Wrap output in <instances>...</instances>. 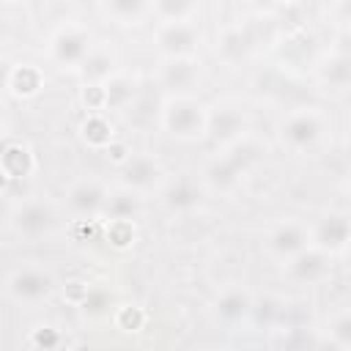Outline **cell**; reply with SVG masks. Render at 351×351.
I'll list each match as a JSON object with an SVG mask.
<instances>
[{"instance_id": "6da1fadb", "label": "cell", "mask_w": 351, "mask_h": 351, "mask_svg": "<svg viewBox=\"0 0 351 351\" xmlns=\"http://www.w3.org/2000/svg\"><path fill=\"white\" fill-rule=\"evenodd\" d=\"M162 129L176 140H200L208 129V107L189 96H167L162 104Z\"/></svg>"}, {"instance_id": "7a4b0ae2", "label": "cell", "mask_w": 351, "mask_h": 351, "mask_svg": "<svg viewBox=\"0 0 351 351\" xmlns=\"http://www.w3.org/2000/svg\"><path fill=\"white\" fill-rule=\"evenodd\" d=\"M258 154H261V148L252 145V143H247V140H239V143H233V145H225V151H219V154L206 165L203 181H206L211 189L225 192V189L236 186L239 176L258 159Z\"/></svg>"}, {"instance_id": "3957f363", "label": "cell", "mask_w": 351, "mask_h": 351, "mask_svg": "<svg viewBox=\"0 0 351 351\" xmlns=\"http://www.w3.org/2000/svg\"><path fill=\"white\" fill-rule=\"evenodd\" d=\"M90 49H93V38L80 25H63L49 38V55L63 69H80Z\"/></svg>"}, {"instance_id": "277c9868", "label": "cell", "mask_w": 351, "mask_h": 351, "mask_svg": "<svg viewBox=\"0 0 351 351\" xmlns=\"http://www.w3.org/2000/svg\"><path fill=\"white\" fill-rule=\"evenodd\" d=\"M8 225L14 228L16 236H22L27 241H36V239L47 236L55 228V208H52V203L38 200V197L36 200H25V203L14 206Z\"/></svg>"}, {"instance_id": "5b68a950", "label": "cell", "mask_w": 351, "mask_h": 351, "mask_svg": "<svg viewBox=\"0 0 351 351\" xmlns=\"http://www.w3.org/2000/svg\"><path fill=\"white\" fill-rule=\"evenodd\" d=\"M154 38L165 58H195L197 44H200V30L192 19L159 22Z\"/></svg>"}, {"instance_id": "8992f818", "label": "cell", "mask_w": 351, "mask_h": 351, "mask_svg": "<svg viewBox=\"0 0 351 351\" xmlns=\"http://www.w3.org/2000/svg\"><path fill=\"white\" fill-rule=\"evenodd\" d=\"M55 288V280L41 266H22L8 277V293L19 304H38Z\"/></svg>"}, {"instance_id": "52a82bcc", "label": "cell", "mask_w": 351, "mask_h": 351, "mask_svg": "<svg viewBox=\"0 0 351 351\" xmlns=\"http://www.w3.org/2000/svg\"><path fill=\"white\" fill-rule=\"evenodd\" d=\"M107 197H110V189L96 181V178H82V181H74L69 189H66V206L74 217L80 219H93V217H101L104 214V206H107Z\"/></svg>"}, {"instance_id": "ba28073f", "label": "cell", "mask_w": 351, "mask_h": 351, "mask_svg": "<svg viewBox=\"0 0 351 351\" xmlns=\"http://www.w3.org/2000/svg\"><path fill=\"white\" fill-rule=\"evenodd\" d=\"M321 134H324V121L315 110H296L280 126V140L293 151H304L315 145Z\"/></svg>"}, {"instance_id": "9c48e42d", "label": "cell", "mask_w": 351, "mask_h": 351, "mask_svg": "<svg viewBox=\"0 0 351 351\" xmlns=\"http://www.w3.org/2000/svg\"><path fill=\"white\" fill-rule=\"evenodd\" d=\"M118 176H121V186L132 189V192H148L154 186L162 184V165L151 156V154H129L123 165H118Z\"/></svg>"}, {"instance_id": "30bf717a", "label": "cell", "mask_w": 351, "mask_h": 351, "mask_svg": "<svg viewBox=\"0 0 351 351\" xmlns=\"http://www.w3.org/2000/svg\"><path fill=\"white\" fill-rule=\"evenodd\" d=\"M304 247H310V230L296 222V219H288V222H280L269 236H266V250L280 258V261H291L293 255H299Z\"/></svg>"}, {"instance_id": "8fae6325", "label": "cell", "mask_w": 351, "mask_h": 351, "mask_svg": "<svg viewBox=\"0 0 351 351\" xmlns=\"http://www.w3.org/2000/svg\"><path fill=\"white\" fill-rule=\"evenodd\" d=\"M200 80L197 58H165L159 66V82L170 88V96H189V88Z\"/></svg>"}, {"instance_id": "7c38bea8", "label": "cell", "mask_w": 351, "mask_h": 351, "mask_svg": "<svg viewBox=\"0 0 351 351\" xmlns=\"http://www.w3.org/2000/svg\"><path fill=\"white\" fill-rule=\"evenodd\" d=\"M348 236H351L348 217L346 214H326L310 230V247H315V250H321L326 255H335V252H343L346 250Z\"/></svg>"}, {"instance_id": "4fadbf2b", "label": "cell", "mask_w": 351, "mask_h": 351, "mask_svg": "<svg viewBox=\"0 0 351 351\" xmlns=\"http://www.w3.org/2000/svg\"><path fill=\"white\" fill-rule=\"evenodd\" d=\"M244 126H247V115L239 107H217L208 110V129L206 134H211L219 145H233L244 137Z\"/></svg>"}, {"instance_id": "5bb4252c", "label": "cell", "mask_w": 351, "mask_h": 351, "mask_svg": "<svg viewBox=\"0 0 351 351\" xmlns=\"http://www.w3.org/2000/svg\"><path fill=\"white\" fill-rule=\"evenodd\" d=\"M252 307H255L252 293H250L247 288L233 285V288H225V291L217 296V302H214V315H217L222 324L233 326V324L247 321V318L252 315Z\"/></svg>"}, {"instance_id": "9a60e30c", "label": "cell", "mask_w": 351, "mask_h": 351, "mask_svg": "<svg viewBox=\"0 0 351 351\" xmlns=\"http://www.w3.org/2000/svg\"><path fill=\"white\" fill-rule=\"evenodd\" d=\"M332 255L315 250V247H304L299 255H293L291 261H285V269H288V277L299 280V282H318L329 274V263Z\"/></svg>"}, {"instance_id": "2e32d148", "label": "cell", "mask_w": 351, "mask_h": 351, "mask_svg": "<svg viewBox=\"0 0 351 351\" xmlns=\"http://www.w3.org/2000/svg\"><path fill=\"white\" fill-rule=\"evenodd\" d=\"M80 74L85 77L88 85H101L112 74H118V55L112 49H107V47H96L93 44V49L88 52V58L80 66Z\"/></svg>"}, {"instance_id": "e0dca14e", "label": "cell", "mask_w": 351, "mask_h": 351, "mask_svg": "<svg viewBox=\"0 0 351 351\" xmlns=\"http://www.w3.org/2000/svg\"><path fill=\"white\" fill-rule=\"evenodd\" d=\"M41 88H44V74H41L38 66H33V63H14V66H11L8 88H5V90H11V93L19 96V99H30V96H36Z\"/></svg>"}, {"instance_id": "ac0fdd59", "label": "cell", "mask_w": 351, "mask_h": 351, "mask_svg": "<svg viewBox=\"0 0 351 351\" xmlns=\"http://www.w3.org/2000/svg\"><path fill=\"white\" fill-rule=\"evenodd\" d=\"M134 93H137V82L129 74H123V71H118L107 82H101L104 110H123L134 99Z\"/></svg>"}, {"instance_id": "d6986e66", "label": "cell", "mask_w": 351, "mask_h": 351, "mask_svg": "<svg viewBox=\"0 0 351 351\" xmlns=\"http://www.w3.org/2000/svg\"><path fill=\"white\" fill-rule=\"evenodd\" d=\"M33 167H36V162L25 143H5L3 156H0V170L8 178H25L33 173Z\"/></svg>"}, {"instance_id": "ffe728a7", "label": "cell", "mask_w": 351, "mask_h": 351, "mask_svg": "<svg viewBox=\"0 0 351 351\" xmlns=\"http://www.w3.org/2000/svg\"><path fill=\"white\" fill-rule=\"evenodd\" d=\"M197 200H200V186H197L195 178H186L184 176V178L173 181L165 189V206L170 211H189V208L197 206Z\"/></svg>"}, {"instance_id": "44dd1931", "label": "cell", "mask_w": 351, "mask_h": 351, "mask_svg": "<svg viewBox=\"0 0 351 351\" xmlns=\"http://www.w3.org/2000/svg\"><path fill=\"white\" fill-rule=\"evenodd\" d=\"M137 214H140V195L137 192L123 189V186L121 189H110V197H107V206H104V214L101 217L132 222Z\"/></svg>"}, {"instance_id": "7402d4cb", "label": "cell", "mask_w": 351, "mask_h": 351, "mask_svg": "<svg viewBox=\"0 0 351 351\" xmlns=\"http://www.w3.org/2000/svg\"><path fill=\"white\" fill-rule=\"evenodd\" d=\"M80 134H82V140H85L90 148H110V145H112V126H110V121H107L101 112H90V115L82 121Z\"/></svg>"}, {"instance_id": "603a6c76", "label": "cell", "mask_w": 351, "mask_h": 351, "mask_svg": "<svg viewBox=\"0 0 351 351\" xmlns=\"http://www.w3.org/2000/svg\"><path fill=\"white\" fill-rule=\"evenodd\" d=\"M101 11L107 16H112L115 22L121 25H137L140 16H145L151 11V3H143V0H110L101 5Z\"/></svg>"}, {"instance_id": "cb8c5ba5", "label": "cell", "mask_w": 351, "mask_h": 351, "mask_svg": "<svg viewBox=\"0 0 351 351\" xmlns=\"http://www.w3.org/2000/svg\"><path fill=\"white\" fill-rule=\"evenodd\" d=\"M252 47V36L244 27H228L217 44V55H222L225 60H239L250 52Z\"/></svg>"}, {"instance_id": "d4e9b609", "label": "cell", "mask_w": 351, "mask_h": 351, "mask_svg": "<svg viewBox=\"0 0 351 351\" xmlns=\"http://www.w3.org/2000/svg\"><path fill=\"white\" fill-rule=\"evenodd\" d=\"M80 310L85 318H93V321H101V318H110L115 313L112 307V299L104 288H88L82 302H80Z\"/></svg>"}, {"instance_id": "484cf974", "label": "cell", "mask_w": 351, "mask_h": 351, "mask_svg": "<svg viewBox=\"0 0 351 351\" xmlns=\"http://www.w3.org/2000/svg\"><path fill=\"white\" fill-rule=\"evenodd\" d=\"M197 11L195 3H186V0H156L151 3V14L159 16V22H178V19H189L192 14Z\"/></svg>"}, {"instance_id": "4316f807", "label": "cell", "mask_w": 351, "mask_h": 351, "mask_svg": "<svg viewBox=\"0 0 351 351\" xmlns=\"http://www.w3.org/2000/svg\"><path fill=\"white\" fill-rule=\"evenodd\" d=\"M112 321H115V326L123 329V332H137V329L143 326L145 315H143V310L134 307V304H121V307H115Z\"/></svg>"}, {"instance_id": "83f0119b", "label": "cell", "mask_w": 351, "mask_h": 351, "mask_svg": "<svg viewBox=\"0 0 351 351\" xmlns=\"http://www.w3.org/2000/svg\"><path fill=\"white\" fill-rule=\"evenodd\" d=\"M329 340H335L343 348H351V315H348V310H340L329 321Z\"/></svg>"}, {"instance_id": "f1b7e54d", "label": "cell", "mask_w": 351, "mask_h": 351, "mask_svg": "<svg viewBox=\"0 0 351 351\" xmlns=\"http://www.w3.org/2000/svg\"><path fill=\"white\" fill-rule=\"evenodd\" d=\"M107 241H112L115 247H126L134 241V228L132 222H121V219H110V228H107Z\"/></svg>"}, {"instance_id": "f546056e", "label": "cell", "mask_w": 351, "mask_h": 351, "mask_svg": "<svg viewBox=\"0 0 351 351\" xmlns=\"http://www.w3.org/2000/svg\"><path fill=\"white\" fill-rule=\"evenodd\" d=\"M30 343L38 346V348H44V351H52L60 343V335L52 326H36L33 335H30Z\"/></svg>"}, {"instance_id": "4dcf8cb0", "label": "cell", "mask_w": 351, "mask_h": 351, "mask_svg": "<svg viewBox=\"0 0 351 351\" xmlns=\"http://www.w3.org/2000/svg\"><path fill=\"white\" fill-rule=\"evenodd\" d=\"M310 351H348V348L337 346V343H335V340H329V337H321V340H313Z\"/></svg>"}, {"instance_id": "1f68e13d", "label": "cell", "mask_w": 351, "mask_h": 351, "mask_svg": "<svg viewBox=\"0 0 351 351\" xmlns=\"http://www.w3.org/2000/svg\"><path fill=\"white\" fill-rule=\"evenodd\" d=\"M11 211H14V206H11V203H8V197L0 192V228L11 219Z\"/></svg>"}, {"instance_id": "d6a6232c", "label": "cell", "mask_w": 351, "mask_h": 351, "mask_svg": "<svg viewBox=\"0 0 351 351\" xmlns=\"http://www.w3.org/2000/svg\"><path fill=\"white\" fill-rule=\"evenodd\" d=\"M11 66H14V63H8L5 58H0V90H5V88H8V74H11Z\"/></svg>"}, {"instance_id": "836d02e7", "label": "cell", "mask_w": 351, "mask_h": 351, "mask_svg": "<svg viewBox=\"0 0 351 351\" xmlns=\"http://www.w3.org/2000/svg\"><path fill=\"white\" fill-rule=\"evenodd\" d=\"M3 118H5V104L0 101V121H3Z\"/></svg>"}]
</instances>
